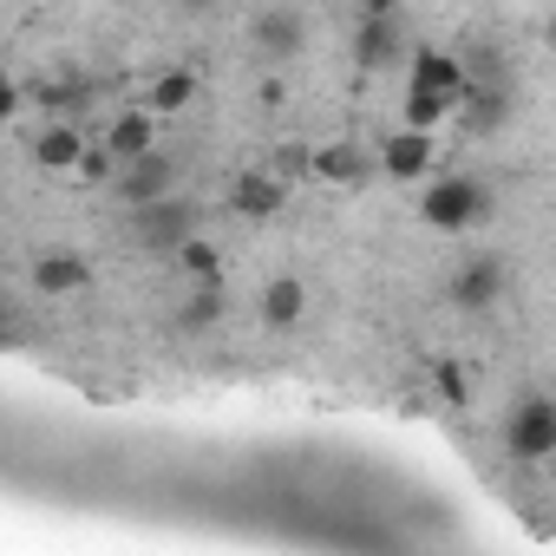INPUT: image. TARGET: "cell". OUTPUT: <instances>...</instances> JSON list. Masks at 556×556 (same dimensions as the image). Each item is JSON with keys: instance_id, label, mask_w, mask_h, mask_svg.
Masks as SVG:
<instances>
[{"instance_id": "1", "label": "cell", "mask_w": 556, "mask_h": 556, "mask_svg": "<svg viewBox=\"0 0 556 556\" xmlns=\"http://www.w3.org/2000/svg\"><path fill=\"white\" fill-rule=\"evenodd\" d=\"M465 99H471V73H465V60H452V53H439V47H413V53H406L400 125H413V131H439Z\"/></svg>"}, {"instance_id": "2", "label": "cell", "mask_w": 556, "mask_h": 556, "mask_svg": "<svg viewBox=\"0 0 556 556\" xmlns=\"http://www.w3.org/2000/svg\"><path fill=\"white\" fill-rule=\"evenodd\" d=\"M419 184H426V190H419V216H426V229H439V236H465V229L484 223V184H478V177L445 170V177H419Z\"/></svg>"}, {"instance_id": "3", "label": "cell", "mask_w": 556, "mask_h": 556, "mask_svg": "<svg viewBox=\"0 0 556 556\" xmlns=\"http://www.w3.org/2000/svg\"><path fill=\"white\" fill-rule=\"evenodd\" d=\"M302 177H315V184H328V190H361V184L380 177V164H374V151H367L361 138H328V144L308 151Z\"/></svg>"}, {"instance_id": "4", "label": "cell", "mask_w": 556, "mask_h": 556, "mask_svg": "<svg viewBox=\"0 0 556 556\" xmlns=\"http://www.w3.org/2000/svg\"><path fill=\"white\" fill-rule=\"evenodd\" d=\"M504 452H510L517 465H543V458L556 452V406H549L543 393H530V400L510 406V419H504Z\"/></svg>"}, {"instance_id": "5", "label": "cell", "mask_w": 556, "mask_h": 556, "mask_svg": "<svg viewBox=\"0 0 556 556\" xmlns=\"http://www.w3.org/2000/svg\"><path fill=\"white\" fill-rule=\"evenodd\" d=\"M374 164H380V177H393V184H419V177H432V164H439V144H432V131L393 125V131L380 138Z\"/></svg>"}, {"instance_id": "6", "label": "cell", "mask_w": 556, "mask_h": 556, "mask_svg": "<svg viewBox=\"0 0 556 556\" xmlns=\"http://www.w3.org/2000/svg\"><path fill=\"white\" fill-rule=\"evenodd\" d=\"M170 184H177V164H170L164 151H144V157L118 164L105 190H112L125 210H138V203H157V197H170Z\"/></svg>"}, {"instance_id": "7", "label": "cell", "mask_w": 556, "mask_h": 556, "mask_svg": "<svg viewBox=\"0 0 556 556\" xmlns=\"http://www.w3.org/2000/svg\"><path fill=\"white\" fill-rule=\"evenodd\" d=\"M86 131L79 125H66V118H53V125H40L34 138H27V151H34V164L40 170H53V177H73L79 170V157H86Z\"/></svg>"}, {"instance_id": "8", "label": "cell", "mask_w": 556, "mask_h": 556, "mask_svg": "<svg viewBox=\"0 0 556 556\" xmlns=\"http://www.w3.org/2000/svg\"><path fill=\"white\" fill-rule=\"evenodd\" d=\"M99 144H105L118 164H131V157L157 151V112H151V105H125V112L99 131Z\"/></svg>"}, {"instance_id": "9", "label": "cell", "mask_w": 556, "mask_h": 556, "mask_svg": "<svg viewBox=\"0 0 556 556\" xmlns=\"http://www.w3.org/2000/svg\"><path fill=\"white\" fill-rule=\"evenodd\" d=\"M190 229H197V210H184V203H170V197L138 203V223H131V236H144V249H177Z\"/></svg>"}, {"instance_id": "10", "label": "cell", "mask_w": 556, "mask_h": 556, "mask_svg": "<svg viewBox=\"0 0 556 556\" xmlns=\"http://www.w3.org/2000/svg\"><path fill=\"white\" fill-rule=\"evenodd\" d=\"M86 289H92V262L86 255H66V249L34 255V295H86Z\"/></svg>"}, {"instance_id": "11", "label": "cell", "mask_w": 556, "mask_h": 556, "mask_svg": "<svg viewBox=\"0 0 556 556\" xmlns=\"http://www.w3.org/2000/svg\"><path fill=\"white\" fill-rule=\"evenodd\" d=\"M497 295H504V262L497 255H478V262L458 268V282H452V302L458 308H491Z\"/></svg>"}, {"instance_id": "12", "label": "cell", "mask_w": 556, "mask_h": 556, "mask_svg": "<svg viewBox=\"0 0 556 556\" xmlns=\"http://www.w3.org/2000/svg\"><path fill=\"white\" fill-rule=\"evenodd\" d=\"M255 308H262V321H268V328H295V321L308 315V282H295V275H275V282L262 289V302H255Z\"/></svg>"}, {"instance_id": "13", "label": "cell", "mask_w": 556, "mask_h": 556, "mask_svg": "<svg viewBox=\"0 0 556 556\" xmlns=\"http://www.w3.org/2000/svg\"><path fill=\"white\" fill-rule=\"evenodd\" d=\"M302 14L295 8H268L262 21H255V47L268 53V60H289V53H302Z\"/></svg>"}, {"instance_id": "14", "label": "cell", "mask_w": 556, "mask_h": 556, "mask_svg": "<svg viewBox=\"0 0 556 556\" xmlns=\"http://www.w3.org/2000/svg\"><path fill=\"white\" fill-rule=\"evenodd\" d=\"M282 177H268V170H249V177H236V190H229V203L242 210V216H275L282 210Z\"/></svg>"}, {"instance_id": "15", "label": "cell", "mask_w": 556, "mask_h": 556, "mask_svg": "<svg viewBox=\"0 0 556 556\" xmlns=\"http://www.w3.org/2000/svg\"><path fill=\"white\" fill-rule=\"evenodd\" d=\"M190 99H197V73H184V66L164 73V79H151V92H144V105H151L157 118H164V112H184Z\"/></svg>"}, {"instance_id": "16", "label": "cell", "mask_w": 556, "mask_h": 556, "mask_svg": "<svg viewBox=\"0 0 556 556\" xmlns=\"http://www.w3.org/2000/svg\"><path fill=\"white\" fill-rule=\"evenodd\" d=\"M177 255H184V268H190V275H203V282H210V275H216V249H210V242L184 236V242H177Z\"/></svg>"}, {"instance_id": "17", "label": "cell", "mask_w": 556, "mask_h": 556, "mask_svg": "<svg viewBox=\"0 0 556 556\" xmlns=\"http://www.w3.org/2000/svg\"><path fill=\"white\" fill-rule=\"evenodd\" d=\"M14 112H21V86H14L8 73H0V131L14 125Z\"/></svg>"}, {"instance_id": "18", "label": "cell", "mask_w": 556, "mask_h": 556, "mask_svg": "<svg viewBox=\"0 0 556 556\" xmlns=\"http://www.w3.org/2000/svg\"><path fill=\"white\" fill-rule=\"evenodd\" d=\"M439 393L458 406V400H465V374H458V367H439Z\"/></svg>"}, {"instance_id": "19", "label": "cell", "mask_w": 556, "mask_h": 556, "mask_svg": "<svg viewBox=\"0 0 556 556\" xmlns=\"http://www.w3.org/2000/svg\"><path fill=\"white\" fill-rule=\"evenodd\" d=\"M367 14H400V0H361Z\"/></svg>"}, {"instance_id": "20", "label": "cell", "mask_w": 556, "mask_h": 556, "mask_svg": "<svg viewBox=\"0 0 556 556\" xmlns=\"http://www.w3.org/2000/svg\"><path fill=\"white\" fill-rule=\"evenodd\" d=\"M184 8H210V0H184Z\"/></svg>"}]
</instances>
